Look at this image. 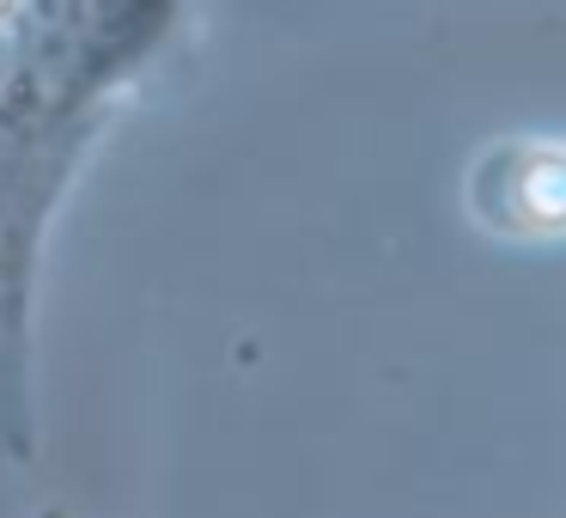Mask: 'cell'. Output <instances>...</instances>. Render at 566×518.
Listing matches in <instances>:
<instances>
[{
  "label": "cell",
  "mask_w": 566,
  "mask_h": 518,
  "mask_svg": "<svg viewBox=\"0 0 566 518\" xmlns=\"http://www.w3.org/2000/svg\"><path fill=\"white\" fill-rule=\"evenodd\" d=\"M512 208L524 232H566V153L542 147L517 165V184H512Z\"/></svg>",
  "instance_id": "cell-1"
}]
</instances>
